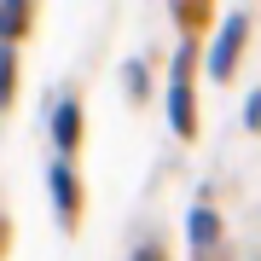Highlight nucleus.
Returning <instances> with one entry per match:
<instances>
[{
	"label": "nucleus",
	"mask_w": 261,
	"mask_h": 261,
	"mask_svg": "<svg viewBox=\"0 0 261 261\" xmlns=\"http://www.w3.org/2000/svg\"><path fill=\"white\" fill-rule=\"evenodd\" d=\"M238 47H244V18H232V23H226L221 47H215V75H226V70H232V58H238Z\"/></svg>",
	"instance_id": "obj_1"
},
{
	"label": "nucleus",
	"mask_w": 261,
	"mask_h": 261,
	"mask_svg": "<svg viewBox=\"0 0 261 261\" xmlns=\"http://www.w3.org/2000/svg\"><path fill=\"white\" fill-rule=\"evenodd\" d=\"M23 12H29V0H6V23H0V35H18V29H23Z\"/></svg>",
	"instance_id": "obj_2"
},
{
	"label": "nucleus",
	"mask_w": 261,
	"mask_h": 261,
	"mask_svg": "<svg viewBox=\"0 0 261 261\" xmlns=\"http://www.w3.org/2000/svg\"><path fill=\"white\" fill-rule=\"evenodd\" d=\"M53 186H58V203H64V215L75 209V186H70V168H53Z\"/></svg>",
	"instance_id": "obj_3"
},
{
	"label": "nucleus",
	"mask_w": 261,
	"mask_h": 261,
	"mask_svg": "<svg viewBox=\"0 0 261 261\" xmlns=\"http://www.w3.org/2000/svg\"><path fill=\"white\" fill-rule=\"evenodd\" d=\"M53 134H58L64 145L75 140V105H58V128H53Z\"/></svg>",
	"instance_id": "obj_4"
},
{
	"label": "nucleus",
	"mask_w": 261,
	"mask_h": 261,
	"mask_svg": "<svg viewBox=\"0 0 261 261\" xmlns=\"http://www.w3.org/2000/svg\"><path fill=\"white\" fill-rule=\"evenodd\" d=\"M192 232H197V244H215V215H209V209L192 215Z\"/></svg>",
	"instance_id": "obj_5"
},
{
	"label": "nucleus",
	"mask_w": 261,
	"mask_h": 261,
	"mask_svg": "<svg viewBox=\"0 0 261 261\" xmlns=\"http://www.w3.org/2000/svg\"><path fill=\"white\" fill-rule=\"evenodd\" d=\"M6 93H12V58L0 53V99H6Z\"/></svg>",
	"instance_id": "obj_6"
},
{
	"label": "nucleus",
	"mask_w": 261,
	"mask_h": 261,
	"mask_svg": "<svg viewBox=\"0 0 261 261\" xmlns=\"http://www.w3.org/2000/svg\"><path fill=\"white\" fill-rule=\"evenodd\" d=\"M250 122H255V128H261V93L250 99Z\"/></svg>",
	"instance_id": "obj_7"
}]
</instances>
